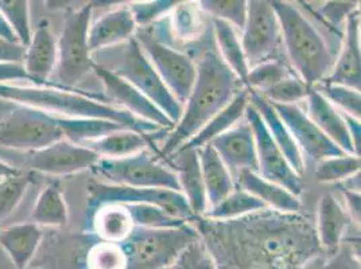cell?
I'll use <instances>...</instances> for the list:
<instances>
[{
  "label": "cell",
  "instance_id": "cell-1",
  "mask_svg": "<svg viewBox=\"0 0 361 269\" xmlns=\"http://www.w3.org/2000/svg\"><path fill=\"white\" fill-rule=\"evenodd\" d=\"M238 78L214 51H207L197 66L195 85L185 101V109L170 131L161 156L166 161L232 101L238 90Z\"/></svg>",
  "mask_w": 361,
  "mask_h": 269
},
{
  "label": "cell",
  "instance_id": "cell-2",
  "mask_svg": "<svg viewBox=\"0 0 361 269\" xmlns=\"http://www.w3.org/2000/svg\"><path fill=\"white\" fill-rule=\"evenodd\" d=\"M0 99L26 105L50 115L57 113L71 119H103L121 123L131 131L139 134L157 132L159 127L137 119L121 106L100 101L92 94L75 92L56 85L47 87H19L13 84H0Z\"/></svg>",
  "mask_w": 361,
  "mask_h": 269
},
{
  "label": "cell",
  "instance_id": "cell-3",
  "mask_svg": "<svg viewBox=\"0 0 361 269\" xmlns=\"http://www.w3.org/2000/svg\"><path fill=\"white\" fill-rule=\"evenodd\" d=\"M276 14L287 56L301 80L314 88L331 75L334 58L324 37L291 3L271 1Z\"/></svg>",
  "mask_w": 361,
  "mask_h": 269
},
{
  "label": "cell",
  "instance_id": "cell-4",
  "mask_svg": "<svg viewBox=\"0 0 361 269\" xmlns=\"http://www.w3.org/2000/svg\"><path fill=\"white\" fill-rule=\"evenodd\" d=\"M198 237L196 229L188 224L173 229L135 226L121 242L126 254V269L169 268Z\"/></svg>",
  "mask_w": 361,
  "mask_h": 269
},
{
  "label": "cell",
  "instance_id": "cell-5",
  "mask_svg": "<svg viewBox=\"0 0 361 269\" xmlns=\"http://www.w3.org/2000/svg\"><path fill=\"white\" fill-rule=\"evenodd\" d=\"M92 170L108 180L109 184L136 189H164L180 193L176 173L154 158L149 151L116 159L100 158Z\"/></svg>",
  "mask_w": 361,
  "mask_h": 269
},
{
  "label": "cell",
  "instance_id": "cell-6",
  "mask_svg": "<svg viewBox=\"0 0 361 269\" xmlns=\"http://www.w3.org/2000/svg\"><path fill=\"white\" fill-rule=\"evenodd\" d=\"M65 139L59 116L16 105L0 120V146L20 151H38Z\"/></svg>",
  "mask_w": 361,
  "mask_h": 269
},
{
  "label": "cell",
  "instance_id": "cell-7",
  "mask_svg": "<svg viewBox=\"0 0 361 269\" xmlns=\"http://www.w3.org/2000/svg\"><path fill=\"white\" fill-rule=\"evenodd\" d=\"M111 72L139 90L152 104L159 108L169 119L177 124L183 108L170 93V90L166 88L164 81L142 51L135 35L126 42L121 53V60Z\"/></svg>",
  "mask_w": 361,
  "mask_h": 269
},
{
  "label": "cell",
  "instance_id": "cell-8",
  "mask_svg": "<svg viewBox=\"0 0 361 269\" xmlns=\"http://www.w3.org/2000/svg\"><path fill=\"white\" fill-rule=\"evenodd\" d=\"M93 6L88 3L69 13L61 32L59 49V78L65 88H71L93 72L94 61L90 57L88 32Z\"/></svg>",
  "mask_w": 361,
  "mask_h": 269
},
{
  "label": "cell",
  "instance_id": "cell-9",
  "mask_svg": "<svg viewBox=\"0 0 361 269\" xmlns=\"http://www.w3.org/2000/svg\"><path fill=\"white\" fill-rule=\"evenodd\" d=\"M135 39L166 88L180 105L189 97L197 77L192 58L157 39L149 31L136 30Z\"/></svg>",
  "mask_w": 361,
  "mask_h": 269
},
{
  "label": "cell",
  "instance_id": "cell-10",
  "mask_svg": "<svg viewBox=\"0 0 361 269\" xmlns=\"http://www.w3.org/2000/svg\"><path fill=\"white\" fill-rule=\"evenodd\" d=\"M109 204L151 205L186 223L197 220L185 196L178 192L164 189H136L109 183H92L90 186V211Z\"/></svg>",
  "mask_w": 361,
  "mask_h": 269
},
{
  "label": "cell",
  "instance_id": "cell-11",
  "mask_svg": "<svg viewBox=\"0 0 361 269\" xmlns=\"http://www.w3.org/2000/svg\"><path fill=\"white\" fill-rule=\"evenodd\" d=\"M245 121L250 124L255 137L256 156H257V174L269 182L285 187L294 195H301L303 192L302 178L298 177L291 165L272 140L270 132L255 108L248 104L245 109Z\"/></svg>",
  "mask_w": 361,
  "mask_h": 269
},
{
  "label": "cell",
  "instance_id": "cell-12",
  "mask_svg": "<svg viewBox=\"0 0 361 269\" xmlns=\"http://www.w3.org/2000/svg\"><path fill=\"white\" fill-rule=\"evenodd\" d=\"M241 31V47L250 69L266 62L281 38L279 22L271 1H247V19Z\"/></svg>",
  "mask_w": 361,
  "mask_h": 269
},
{
  "label": "cell",
  "instance_id": "cell-13",
  "mask_svg": "<svg viewBox=\"0 0 361 269\" xmlns=\"http://www.w3.org/2000/svg\"><path fill=\"white\" fill-rule=\"evenodd\" d=\"M272 106L294 137L302 156H306L314 163H319L329 158L346 155L309 119L298 105L272 104Z\"/></svg>",
  "mask_w": 361,
  "mask_h": 269
},
{
  "label": "cell",
  "instance_id": "cell-14",
  "mask_svg": "<svg viewBox=\"0 0 361 269\" xmlns=\"http://www.w3.org/2000/svg\"><path fill=\"white\" fill-rule=\"evenodd\" d=\"M100 156L93 151L75 144L66 139L27 155L29 168L49 175H71L92 168Z\"/></svg>",
  "mask_w": 361,
  "mask_h": 269
},
{
  "label": "cell",
  "instance_id": "cell-15",
  "mask_svg": "<svg viewBox=\"0 0 361 269\" xmlns=\"http://www.w3.org/2000/svg\"><path fill=\"white\" fill-rule=\"evenodd\" d=\"M93 72L102 80L108 99L111 101L121 105V108L130 112L137 119L152 123L157 127L165 128L167 131L174 128L176 124L127 81H124L121 77L114 75L109 69H106L104 66L97 63H94Z\"/></svg>",
  "mask_w": 361,
  "mask_h": 269
},
{
  "label": "cell",
  "instance_id": "cell-16",
  "mask_svg": "<svg viewBox=\"0 0 361 269\" xmlns=\"http://www.w3.org/2000/svg\"><path fill=\"white\" fill-rule=\"evenodd\" d=\"M209 144L229 171L236 174L241 171L257 173L255 137L247 121L217 136Z\"/></svg>",
  "mask_w": 361,
  "mask_h": 269
},
{
  "label": "cell",
  "instance_id": "cell-17",
  "mask_svg": "<svg viewBox=\"0 0 361 269\" xmlns=\"http://www.w3.org/2000/svg\"><path fill=\"white\" fill-rule=\"evenodd\" d=\"M344 31L343 49L333 65L331 75L324 82L343 85L360 92V13L357 10L346 18Z\"/></svg>",
  "mask_w": 361,
  "mask_h": 269
},
{
  "label": "cell",
  "instance_id": "cell-18",
  "mask_svg": "<svg viewBox=\"0 0 361 269\" xmlns=\"http://www.w3.org/2000/svg\"><path fill=\"white\" fill-rule=\"evenodd\" d=\"M59 58V49L54 34L47 20H39L31 41L26 47L23 68L37 87L51 85L46 78L53 73Z\"/></svg>",
  "mask_w": 361,
  "mask_h": 269
},
{
  "label": "cell",
  "instance_id": "cell-19",
  "mask_svg": "<svg viewBox=\"0 0 361 269\" xmlns=\"http://www.w3.org/2000/svg\"><path fill=\"white\" fill-rule=\"evenodd\" d=\"M167 161L170 163V168L177 175L180 194L185 196L195 217L200 218L208 210V201L201 173L198 151H177Z\"/></svg>",
  "mask_w": 361,
  "mask_h": 269
},
{
  "label": "cell",
  "instance_id": "cell-20",
  "mask_svg": "<svg viewBox=\"0 0 361 269\" xmlns=\"http://www.w3.org/2000/svg\"><path fill=\"white\" fill-rule=\"evenodd\" d=\"M248 90V99L250 104L252 105L260 115V118L264 121L272 140L279 147V150L283 152L288 165L294 170V173L298 177H303L306 163L302 156L301 151L298 149L294 137L290 134L288 128L285 123L279 118L276 111L267 99H264L259 92Z\"/></svg>",
  "mask_w": 361,
  "mask_h": 269
},
{
  "label": "cell",
  "instance_id": "cell-21",
  "mask_svg": "<svg viewBox=\"0 0 361 269\" xmlns=\"http://www.w3.org/2000/svg\"><path fill=\"white\" fill-rule=\"evenodd\" d=\"M306 100V115L309 116V119L312 120L334 144H337L340 150L344 151L346 155H356L343 113H340L336 109V106L329 103L325 99V96L316 88H310Z\"/></svg>",
  "mask_w": 361,
  "mask_h": 269
},
{
  "label": "cell",
  "instance_id": "cell-22",
  "mask_svg": "<svg viewBox=\"0 0 361 269\" xmlns=\"http://www.w3.org/2000/svg\"><path fill=\"white\" fill-rule=\"evenodd\" d=\"M136 30L135 19L130 7L112 10L90 26L88 32L90 53L127 42L135 35Z\"/></svg>",
  "mask_w": 361,
  "mask_h": 269
},
{
  "label": "cell",
  "instance_id": "cell-23",
  "mask_svg": "<svg viewBox=\"0 0 361 269\" xmlns=\"http://www.w3.org/2000/svg\"><path fill=\"white\" fill-rule=\"evenodd\" d=\"M350 217L331 194H324L318 202L316 234L324 252L333 254L343 244Z\"/></svg>",
  "mask_w": 361,
  "mask_h": 269
},
{
  "label": "cell",
  "instance_id": "cell-24",
  "mask_svg": "<svg viewBox=\"0 0 361 269\" xmlns=\"http://www.w3.org/2000/svg\"><path fill=\"white\" fill-rule=\"evenodd\" d=\"M238 182L240 184V189L254 195L267 208L275 211L295 214L301 210V201L297 195L290 193L279 184L262 178L257 173L241 171L238 174Z\"/></svg>",
  "mask_w": 361,
  "mask_h": 269
},
{
  "label": "cell",
  "instance_id": "cell-25",
  "mask_svg": "<svg viewBox=\"0 0 361 269\" xmlns=\"http://www.w3.org/2000/svg\"><path fill=\"white\" fill-rule=\"evenodd\" d=\"M250 104L248 90H239L232 101L214 115L189 142H186L180 150H200L204 146L209 144L213 139L220 134H226L232 127L236 125L239 120L244 118L245 109ZM178 150V151H180ZM176 154V152H174Z\"/></svg>",
  "mask_w": 361,
  "mask_h": 269
},
{
  "label": "cell",
  "instance_id": "cell-26",
  "mask_svg": "<svg viewBox=\"0 0 361 269\" xmlns=\"http://www.w3.org/2000/svg\"><path fill=\"white\" fill-rule=\"evenodd\" d=\"M197 151L207 193L208 209H211L235 190V183L231 171L226 168L211 144H207Z\"/></svg>",
  "mask_w": 361,
  "mask_h": 269
},
{
  "label": "cell",
  "instance_id": "cell-27",
  "mask_svg": "<svg viewBox=\"0 0 361 269\" xmlns=\"http://www.w3.org/2000/svg\"><path fill=\"white\" fill-rule=\"evenodd\" d=\"M44 233L34 223L18 224L0 233V245L10 256L16 269H26L42 241Z\"/></svg>",
  "mask_w": 361,
  "mask_h": 269
},
{
  "label": "cell",
  "instance_id": "cell-28",
  "mask_svg": "<svg viewBox=\"0 0 361 269\" xmlns=\"http://www.w3.org/2000/svg\"><path fill=\"white\" fill-rule=\"evenodd\" d=\"M92 227L102 241L121 244L131 234L135 225L126 205L109 204L92 211Z\"/></svg>",
  "mask_w": 361,
  "mask_h": 269
},
{
  "label": "cell",
  "instance_id": "cell-29",
  "mask_svg": "<svg viewBox=\"0 0 361 269\" xmlns=\"http://www.w3.org/2000/svg\"><path fill=\"white\" fill-rule=\"evenodd\" d=\"M146 136L147 134H139L131 130H121L106 134L102 139L85 143L84 147L96 152L100 158H126L146 150L149 144Z\"/></svg>",
  "mask_w": 361,
  "mask_h": 269
},
{
  "label": "cell",
  "instance_id": "cell-30",
  "mask_svg": "<svg viewBox=\"0 0 361 269\" xmlns=\"http://www.w3.org/2000/svg\"><path fill=\"white\" fill-rule=\"evenodd\" d=\"M212 22L216 32L219 50L221 53V60L224 61V63L232 70V73L236 75V78L244 84L247 75L250 73V66L245 60L238 32L233 26H231L226 22L219 19H212Z\"/></svg>",
  "mask_w": 361,
  "mask_h": 269
},
{
  "label": "cell",
  "instance_id": "cell-31",
  "mask_svg": "<svg viewBox=\"0 0 361 269\" xmlns=\"http://www.w3.org/2000/svg\"><path fill=\"white\" fill-rule=\"evenodd\" d=\"M61 130L66 140L84 146L93 140L102 139L106 134L118 132L121 130H128L121 123L103 119H71L59 116Z\"/></svg>",
  "mask_w": 361,
  "mask_h": 269
},
{
  "label": "cell",
  "instance_id": "cell-32",
  "mask_svg": "<svg viewBox=\"0 0 361 269\" xmlns=\"http://www.w3.org/2000/svg\"><path fill=\"white\" fill-rule=\"evenodd\" d=\"M266 209L269 208L254 195L243 189H235L219 205L207 210L204 217L211 221H232Z\"/></svg>",
  "mask_w": 361,
  "mask_h": 269
},
{
  "label": "cell",
  "instance_id": "cell-33",
  "mask_svg": "<svg viewBox=\"0 0 361 269\" xmlns=\"http://www.w3.org/2000/svg\"><path fill=\"white\" fill-rule=\"evenodd\" d=\"M35 225L62 226L68 220V208L59 184L50 183L42 190L31 215Z\"/></svg>",
  "mask_w": 361,
  "mask_h": 269
},
{
  "label": "cell",
  "instance_id": "cell-34",
  "mask_svg": "<svg viewBox=\"0 0 361 269\" xmlns=\"http://www.w3.org/2000/svg\"><path fill=\"white\" fill-rule=\"evenodd\" d=\"M0 13L14 31L18 42L27 47L31 41L30 6L26 0H0Z\"/></svg>",
  "mask_w": 361,
  "mask_h": 269
},
{
  "label": "cell",
  "instance_id": "cell-35",
  "mask_svg": "<svg viewBox=\"0 0 361 269\" xmlns=\"http://www.w3.org/2000/svg\"><path fill=\"white\" fill-rule=\"evenodd\" d=\"M361 161L356 155L329 158L317 163L316 180L321 183H334L360 174Z\"/></svg>",
  "mask_w": 361,
  "mask_h": 269
},
{
  "label": "cell",
  "instance_id": "cell-36",
  "mask_svg": "<svg viewBox=\"0 0 361 269\" xmlns=\"http://www.w3.org/2000/svg\"><path fill=\"white\" fill-rule=\"evenodd\" d=\"M201 8L212 16L243 30L247 19V1L244 0H204Z\"/></svg>",
  "mask_w": 361,
  "mask_h": 269
},
{
  "label": "cell",
  "instance_id": "cell-37",
  "mask_svg": "<svg viewBox=\"0 0 361 269\" xmlns=\"http://www.w3.org/2000/svg\"><path fill=\"white\" fill-rule=\"evenodd\" d=\"M136 227L173 229L188 224L186 221L169 215L164 210L151 205H126Z\"/></svg>",
  "mask_w": 361,
  "mask_h": 269
},
{
  "label": "cell",
  "instance_id": "cell-38",
  "mask_svg": "<svg viewBox=\"0 0 361 269\" xmlns=\"http://www.w3.org/2000/svg\"><path fill=\"white\" fill-rule=\"evenodd\" d=\"M310 88L301 78L287 77L264 92H259L272 104L294 105L307 97Z\"/></svg>",
  "mask_w": 361,
  "mask_h": 269
},
{
  "label": "cell",
  "instance_id": "cell-39",
  "mask_svg": "<svg viewBox=\"0 0 361 269\" xmlns=\"http://www.w3.org/2000/svg\"><path fill=\"white\" fill-rule=\"evenodd\" d=\"M287 77H290V75L281 62L266 61L250 69V73L244 84L250 90L264 92Z\"/></svg>",
  "mask_w": 361,
  "mask_h": 269
},
{
  "label": "cell",
  "instance_id": "cell-40",
  "mask_svg": "<svg viewBox=\"0 0 361 269\" xmlns=\"http://www.w3.org/2000/svg\"><path fill=\"white\" fill-rule=\"evenodd\" d=\"M85 269H126V254L121 244L102 241L94 245L87 254Z\"/></svg>",
  "mask_w": 361,
  "mask_h": 269
},
{
  "label": "cell",
  "instance_id": "cell-41",
  "mask_svg": "<svg viewBox=\"0 0 361 269\" xmlns=\"http://www.w3.org/2000/svg\"><path fill=\"white\" fill-rule=\"evenodd\" d=\"M314 88L319 90L329 103L334 106H338L343 111V113L360 120L361 96L359 90L326 82H324L321 87Z\"/></svg>",
  "mask_w": 361,
  "mask_h": 269
},
{
  "label": "cell",
  "instance_id": "cell-42",
  "mask_svg": "<svg viewBox=\"0 0 361 269\" xmlns=\"http://www.w3.org/2000/svg\"><path fill=\"white\" fill-rule=\"evenodd\" d=\"M30 183V178L23 174L0 180V221L10 215L22 201Z\"/></svg>",
  "mask_w": 361,
  "mask_h": 269
},
{
  "label": "cell",
  "instance_id": "cell-43",
  "mask_svg": "<svg viewBox=\"0 0 361 269\" xmlns=\"http://www.w3.org/2000/svg\"><path fill=\"white\" fill-rule=\"evenodd\" d=\"M166 269H219L216 267L211 254L205 248L202 239L192 242L180 257Z\"/></svg>",
  "mask_w": 361,
  "mask_h": 269
},
{
  "label": "cell",
  "instance_id": "cell-44",
  "mask_svg": "<svg viewBox=\"0 0 361 269\" xmlns=\"http://www.w3.org/2000/svg\"><path fill=\"white\" fill-rule=\"evenodd\" d=\"M177 6V1L169 0H157V1H145V3H134L130 6V10L135 19L136 26H146L158 18L167 14Z\"/></svg>",
  "mask_w": 361,
  "mask_h": 269
},
{
  "label": "cell",
  "instance_id": "cell-45",
  "mask_svg": "<svg viewBox=\"0 0 361 269\" xmlns=\"http://www.w3.org/2000/svg\"><path fill=\"white\" fill-rule=\"evenodd\" d=\"M357 10V1H328L317 14L321 16L329 26L337 29L346 18Z\"/></svg>",
  "mask_w": 361,
  "mask_h": 269
},
{
  "label": "cell",
  "instance_id": "cell-46",
  "mask_svg": "<svg viewBox=\"0 0 361 269\" xmlns=\"http://www.w3.org/2000/svg\"><path fill=\"white\" fill-rule=\"evenodd\" d=\"M319 269H361L360 257L348 244H341Z\"/></svg>",
  "mask_w": 361,
  "mask_h": 269
},
{
  "label": "cell",
  "instance_id": "cell-47",
  "mask_svg": "<svg viewBox=\"0 0 361 269\" xmlns=\"http://www.w3.org/2000/svg\"><path fill=\"white\" fill-rule=\"evenodd\" d=\"M174 11V27L180 34L189 35L196 31V13L188 3H177Z\"/></svg>",
  "mask_w": 361,
  "mask_h": 269
},
{
  "label": "cell",
  "instance_id": "cell-48",
  "mask_svg": "<svg viewBox=\"0 0 361 269\" xmlns=\"http://www.w3.org/2000/svg\"><path fill=\"white\" fill-rule=\"evenodd\" d=\"M26 47L18 44L11 42L0 37V63H18L22 65L25 60Z\"/></svg>",
  "mask_w": 361,
  "mask_h": 269
},
{
  "label": "cell",
  "instance_id": "cell-49",
  "mask_svg": "<svg viewBox=\"0 0 361 269\" xmlns=\"http://www.w3.org/2000/svg\"><path fill=\"white\" fill-rule=\"evenodd\" d=\"M30 81L29 75L26 73L23 65L18 63H0V84H10V81Z\"/></svg>",
  "mask_w": 361,
  "mask_h": 269
},
{
  "label": "cell",
  "instance_id": "cell-50",
  "mask_svg": "<svg viewBox=\"0 0 361 269\" xmlns=\"http://www.w3.org/2000/svg\"><path fill=\"white\" fill-rule=\"evenodd\" d=\"M343 194L345 198L346 213L350 217V220L356 224L360 225L361 195L360 192L355 190H343Z\"/></svg>",
  "mask_w": 361,
  "mask_h": 269
},
{
  "label": "cell",
  "instance_id": "cell-51",
  "mask_svg": "<svg viewBox=\"0 0 361 269\" xmlns=\"http://www.w3.org/2000/svg\"><path fill=\"white\" fill-rule=\"evenodd\" d=\"M341 113H343V112H341ZM343 118L345 120L346 128H348V132H349V136H350V139H352L355 154H356V156H360V120L355 119V118H352V116H348L345 113H343Z\"/></svg>",
  "mask_w": 361,
  "mask_h": 269
},
{
  "label": "cell",
  "instance_id": "cell-52",
  "mask_svg": "<svg viewBox=\"0 0 361 269\" xmlns=\"http://www.w3.org/2000/svg\"><path fill=\"white\" fill-rule=\"evenodd\" d=\"M0 37L4 38V39H7V41H11V42H18L14 31L11 30V27L8 26L6 18L3 16L1 13H0ZM18 44H19V42H18Z\"/></svg>",
  "mask_w": 361,
  "mask_h": 269
},
{
  "label": "cell",
  "instance_id": "cell-53",
  "mask_svg": "<svg viewBox=\"0 0 361 269\" xmlns=\"http://www.w3.org/2000/svg\"><path fill=\"white\" fill-rule=\"evenodd\" d=\"M18 174H20V171L16 170V167L7 165V163L0 161V180L8 178V177H14V175H18Z\"/></svg>",
  "mask_w": 361,
  "mask_h": 269
}]
</instances>
